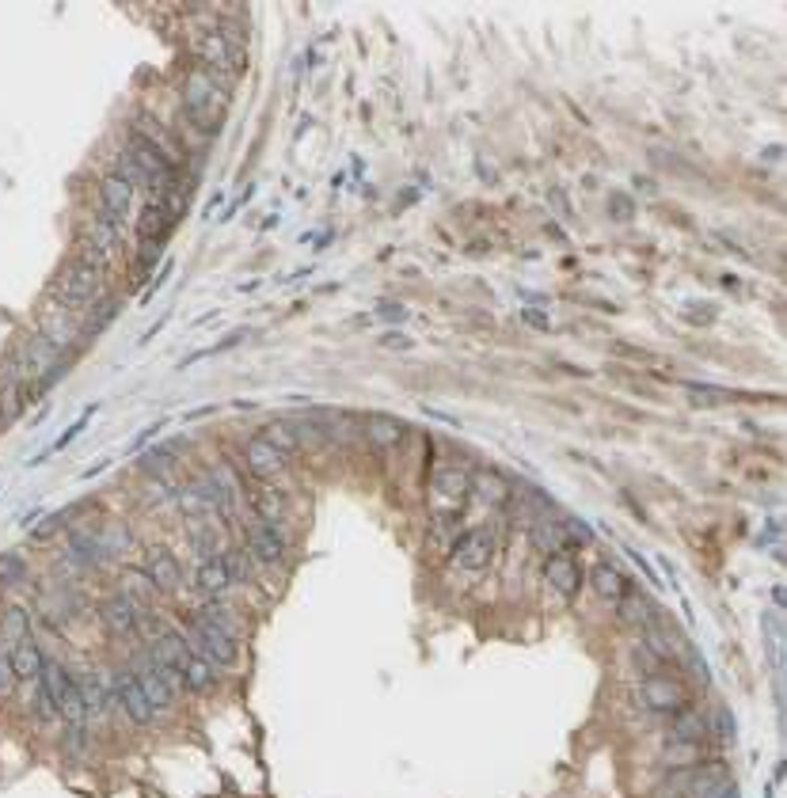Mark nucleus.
<instances>
[{"label":"nucleus","instance_id":"49530a36","mask_svg":"<svg viewBox=\"0 0 787 798\" xmlns=\"http://www.w3.org/2000/svg\"><path fill=\"white\" fill-rule=\"evenodd\" d=\"M521 316H525V320L533 323V327H548V320H544V316H537V312H533V308H525V312H521Z\"/></svg>","mask_w":787,"mask_h":798},{"label":"nucleus","instance_id":"b1692460","mask_svg":"<svg viewBox=\"0 0 787 798\" xmlns=\"http://www.w3.org/2000/svg\"><path fill=\"white\" fill-rule=\"evenodd\" d=\"M365 437L373 449H396L404 441V422L392 415H369L365 422Z\"/></svg>","mask_w":787,"mask_h":798},{"label":"nucleus","instance_id":"bb28decb","mask_svg":"<svg viewBox=\"0 0 787 798\" xmlns=\"http://www.w3.org/2000/svg\"><path fill=\"white\" fill-rule=\"evenodd\" d=\"M662 764L673 768V772H689L696 764H704V745H696V741H670L666 753H662Z\"/></svg>","mask_w":787,"mask_h":798},{"label":"nucleus","instance_id":"f3484780","mask_svg":"<svg viewBox=\"0 0 787 798\" xmlns=\"http://www.w3.org/2000/svg\"><path fill=\"white\" fill-rule=\"evenodd\" d=\"M99 616H103V627H107L111 635H130V631H137V605L126 597V593H118V597H111V601H103Z\"/></svg>","mask_w":787,"mask_h":798},{"label":"nucleus","instance_id":"ddd939ff","mask_svg":"<svg viewBox=\"0 0 787 798\" xmlns=\"http://www.w3.org/2000/svg\"><path fill=\"white\" fill-rule=\"evenodd\" d=\"M244 468H248V472L255 475L259 483H267L270 475H278L282 468H286V456L278 453L267 437L259 434V437H251L248 445H244Z\"/></svg>","mask_w":787,"mask_h":798},{"label":"nucleus","instance_id":"c9c22d12","mask_svg":"<svg viewBox=\"0 0 787 798\" xmlns=\"http://www.w3.org/2000/svg\"><path fill=\"white\" fill-rule=\"evenodd\" d=\"M221 563H225V570H229L232 582H248L251 578V559L244 548H229L225 555H221Z\"/></svg>","mask_w":787,"mask_h":798},{"label":"nucleus","instance_id":"aec40b11","mask_svg":"<svg viewBox=\"0 0 787 798\" xmlns=\"http://www.w3.org/2000/svg\"><path fill=\"white\" fill-rule=\"evenodd\" d=\"M194 582H198V593H202L206 601H221L232 586L229 570H225L221 559H202V567H198V574H194Z\"/></svg>","mask_w":787,"mask_h":798},{"label":"nucleus","instance_id":"4468645a","mask_svg":"<svg viewBox=\"0 0 787 798\" xmlns=\"http://www.w3.org/2000/svg\"><path fill=\"white\" fill-rule=\"evenodd\" d=\"M141 570L153 578V586L160 593H175L179 582H183V570L175 563V555L168 548H149L145 551V559H141Z\"/></svg>","mask_w":787,"mask_h":798},{"label":"nucleus","instance_id":"2f4dec72","mask_svg":"<svg viewBox=\"0 0 787 798\" xmlns=\"http://www.w3.org/2000/svg\"><path fill=\"white\" fill-rule=\"evenodd\" d=\"M616 608H620V620L632 627H643L647 620H651V608H647V601L635 593V589H628L620 601H616Z\"/></svg>","mask_w":787,"mask_h":798},{"label":"nucleus","instance_id":"7c9ffc66","mask_svg":"<svg viewBox=\"0 0 787 798\" xmlns=\"http://www.w3.org/2000/svg\"><path fill=\"white\" fill-rule=\"evenodd\" d=\"M263 437H267L270 445H274V449H278V453L286 456H293L297 453V449H301V441H297V434H293V426H289L286 418H278V422H270L267 430H263Z\"/></svg>","mask_w":787,"mask_h":798},{"label":"nucleus","instance_id":"6e6552de","mask_svg":"<svg viewBox=\"0 0 787 798\" xmlns=\"http://www.w3.org/2000/svg\"><path fill=\"white\" fill-rule=\"evenodd\" d=\"M495 555V532L487 525H476V529L461 532L449 548V563L461 570H483Z\"/></svg>","mask_w":787,"mask_h":798},{"label":"nucleus","instance_id":"58836bf2","mask_svg":"<svg viewBox=\"0 0 787 798\" xmlns=\"http://www.w3.org/2000/svg\"><path fill=\"white\" fill-rule=\"evenodd\" d=\"M711 738L719 741H734V722H730V711L727 707H715V715H711Z\"/></svg>","mask_w":787,"mask_h":798},{"label":"nucleus","instance_id":"79ce46f5","mask_svg":"<svg viewBox=\"0 0 787 798\" xmlns=\"http://www.w3.org/2000/svg\"><path fill=\"white\" fill-rule=\"evenodd\" d=\"M20 574H23V563L16 555H4V559H0V578H4V582H16Z\"/></svg>","mask_w":787,"mask_h":798},{"label":"nucleus","instance_id":"f704fd0d","mask_svg":"<svg viewBox=\"0 0 787 798\" xmlns=\"http://www.w3.org/2000/svg\"><path fill=\"white\" fill-rule=\"evenodd\" d=\"M99 540H103V551H107V559H111V555H122V551L134 544V540H130V532H126V525H118V521L103 525V529H99Z\"/></svg>","mask_w":787,"mask_h":798},{"label":"nucleus","instance_id":"473e14b6","mask_svg":"<svg viewBox=\"0 0 787 798\" xmlns=\"http://www.w3.org/2000/svg\"><path fill=\"white\" fill-rule=\"evenodd\" d=\"M194 616H202L206 624L221 627V631H229V635H236V639H240V627H236V620H232V608L225 605V601H206V605L198 608Z\"/></svg>","mask_w":787,"mask_h":798},{"label":"nucleus","instance_id":"4be33fe9","mask_svg":"<svg viewBox=\"0 0 787 798\" xmlns=\"http://www.w3.org/2000/svg\"><path fill=\"white\" fill-rule=\"evenodd\" d=\"M8 658H12V669H16V677L20 681H39L42 677V665H46V658H42V646L27 635L23 643H16L12 650H8Z\"/></svg>","mask_w":787,"mask_h":798},{"label":"nucleus","instance_id":"412c9836","mask_svg":"<svg viewBox=\"0 0 787 798\" xmlns=\"http://www.w3.org/2000/svg\"><path fill=\"white\" fill-rule=\"evenodd\" d=\"M673 741H696V745H708L711 738V722L704 711H696V707H685V711H677L673 715Z\"/></svg>","mask_w":787,"mask_h":798},{"label":"nucleus","instance_id":"4c0bfd02","mask_svg":"<svg viewBox=\"0 0 787 798\" xmlns=\"http://www.w3.org/2000/svg\"><path fill=\"white\" fill-rule=\"evenodd\" d=\"M689 396L696 407H719V403H727L730 392L723 388H704V384H689Z\"/></svg>","mask_w":787,"mask_h":798},{"label":"nucleus","instance_id":"c756f323","mask_svg":"<svg viewBox=\"0 0 787 798\" xmlns=\"http://www.w3.org/2000/svg\"><path fill=\"white\" fill-rule=\"evenodd\" d=\"M77 688H80L84 707H88V715H103V711H107V684L99 681L96 673H88L84 681H77Z\"/></svg>","mask_w":787,"mask_h":798},{"label":"nucleus","instance_id":"20e7f679","mask_svg":"<svg viewBox=\"0 0 787 798\" xmlns=\"http://www.w3.org/2000/svg\"><path fill=\"white\" fill-rule=\"evenodd\" d=\"M468 494H472V475L464 472L461 464H442L434 472V517H438V529L453 525L461 517Z\"/></svg>","mask_w":787,"mask_h":798},{"label":"nucleus","instance_id":"f257e3e1","mask_svg":"<svg viewBox=\"0 0 787 798\" xmlns=\"http://www.w3.org/2000/svg\"><path fill=\"white\" fill-rule=\"evenodd\" d=\"M229 103V84L210 76L206 69H191L183 80V111L202 133H213L221 126V114Z\"/></svg>","mask_w":787,"mask_h":798},{"label":"nucleus","instance_id":"1a4fd4ad","mask_svg":"<svg viewBox=\"0 0 787 798\" xmlns=\"http://www.w3.org/2000/svg\"><path fill=\"white\" fill-rule=\"evenodd\" d=\"M130 209H134V187L122 175L107 171L103 183H99V217L111 221L115 228H122L126 217H130Z\"/></svg>","mask_w":787,"mask_h":798},{"label":"nucleus","instance_id":"ea45409f","mask_svg":"<svg viewBox=\"0 0 787 798\" xmlns=\"http://www.w3.org/2000/svg\"><path fill=\"white\" fill-rule=\"evenodd\" d=\"M92 415H96V407H88V411H84V415H80L77 422H73V426H69V430H65V434H61L58 441H54V445H50V449H46L42 456H50V453H58V449H65V445H69V441H73V437H77L80 430H84V422H88ZM42 456H39V460H42ZM39 460H35V464H39Z\"/></svg>","mask_w":787,"mask_h":798},{"label":"nucleus","instance_id":"2eb2a0df","mask_svg":"<svg viewBox=\"0 0 787 798\" xmlns=\"http://www.w3.org/2000/svg\"><path fill=\"white\" fill-rule=\"evenodd\" d=\"M544 582L556 589L559 597H575L578 589H582V570H578V563L567 551H556L544 563Z\"/></svg>","mask_w":787,"mask_h":798},{"label":"nucleus","instance_id":"a18cd8bd","mask_svg":"<svg viewBox=\"0 0 787 798\" xmlns=\"http://www.w3.org/2000/svg\"><path fill=\"white\" fill-rule=\"evenodd\" d=\"M172 270H175V263H164V270H160V274H156L153 293H156V289H164V282H168V278H172Z\"/></svg>","mask_w":787,"mask_h":798},{"label":"nucleus","instance_id":"5701e85b","mask_svg":"<svg viewBox=\"0 0 787 798\" xmlns=\"http://www.w3.org/2000/svg\"><path fill=\"white\" fill-rule=\"evenodd\" d=\"M175 669H179V677H183V684H187L191 692H210L213 684H217V665H210L202 654H194V650L175 665Z\"/></svg>","mask_w":787,"mask_h":798},{"label":"nucleus","instance_id":"cd10ccee","mask_svg":"<svg viewBox=\"0 0 787 798\" xmlns=\"http://www.w3.org/2000/svg\"><path fill=\"white\" fill-rule=\"evenodd\" d=\"M27 635H31V616H27L23 608H8V612L0 616V643L12 650V646L23 643Z\"/></svg>","mask_w":787,"mask_h":798},{"label":"nucleus","instance_id":"9b49d317","mask_svg":"<svg viewBox=\"0 0 787 798\" xmlns=\"http://www.w3.org/2000/svg\"><path fill=\"white\" fill-rule=\"evenodd\" d=\"M115 700H118V707H122V715L134 722V726H153L156 707L145 700V692H141V684H137V677L130 669L115 677Z\"/></svg>","mask_w":787,"mask_h":798},{"label":"nucleus","instance_id":"9d476101","mask_svg":"<svg viewBox=\"0 0 787 798\" xmlns=\"http://www.w3.org/2000/svg\"><path fill=\"white\" fill-rule=\"evenodd\" d=\"M39 335L54 350H69L73 342L80 339V323H77V312H69V308H61V304H46V312H42V320H39Z\"/></svg>","mask_w":787,"mask_h":798},{"label":"nucleus","instance_id":"39448f33","mask_svg":"<svg viewBox=\"0 0 787 798\" xmlns=\"http://www.w3.org/2000/svg\"><path fill=\"white\" fill-rule=\"evenodd\" d=\"M42 688H46V696L54 703V711H58L61 719L69 722V726H84L88 722V707L80 700V688L73 681V673L65 669L61 662H46L42 665Z\"/></svg>","mask_w":787,"mask_h":798},{"label":"nucleus","instance_id":"393cba45","mask_svg":"<svg viewBox=\"0 0 787 798\" xmlns=\"http://www.w3.org/2000/svg\"><path fill=\"white\" fill-rule=\"evenodd\" d=\"M590 586H594V593L601 597V601H620V597L628 593L624 574H620L616 567H609V563H597V567L590 570Z\"/></svg>","mask_w":787,"mask_h":798},{"label":"nucleus","instance_id":"0eeeda50","mask_svg":"<svg viewBox=\"0 0 787 798\" xmlns=\"http://www.w3.org/2000/svg\"><path fill=\"white\" fill-rule=\"evenodd\" d=\"M639 700L647 711L654 715H677V711H685L689 707V692H685V684L670 677V673H647L643 684H639Z\"/></svg>","mask_w":787,"mask_h":798},{"label":"nucleus","instance_id":"a211bd4d","mask_svg":"<svg viewBox=\"0 0 787 798\" xmlns=\"http://www.w3.org/2000/svg\"><path fill=\"white\" fill-rule=\"evenodd\" d=\"M251 513H255V521L282 525V517H286V491H278V487H270V483H259V487L251 491Z\"/></svg>","mask_w":787,"mask_h":798},{"label":"nucleus","instance_id":"72a5a7b5","mask_svg":"<svg viewBox=\"0 0 787 798\" xmlns=\"http://www.w3.org/2000/svg\"><path fill=\"white\" fill-rule=\"evenodd\" d=\"M141 468L149 475H156V479H168L175 468V449L172 445H164V449H153V453L141 456Z\"/></svg>","mask_w":787,"mask_h":798},{"label":"nucleus","instance_id":"f8f14e48","mask_svg":"<svg viewBox=\"0 0 787 798\" xmlns=\"http://www.w3.org/2000/svg\"><path fill=\"white\" fill-rule=\"evenodd\" d=\"M286 536L278 532V525H267V521H255V525H248V555H255L259 563H267V567H274V563H282L286 559Z\"/></svg>","mask_w":787,"mask_h":798},{"label":"nucleus","instance_id":"6ab92c4d","mask_svg":"<svg viewBox=\"0 0 787 798\" xmlns=\"http://www.w3.org/2000/svg\"><path fill=\"white\" fill-rule=\"evenodd\" d=\"M80 240H88V244L96 247V251H103L111 263L118 259V251H122V228H115L111 221H103V217H92L88 225H84V232H80Z\"/></svg>","mask_w":787,"mask_h":798},{"label":"nucleus","instance_id":"a19ab883","mask_svg":"<svg viewBox=\"0 0 787 798\" xmlns=\"http://www.w3.org/2000/svg\"><path fill=\"white\" fill-rule=\"evenodd\" d=\"M16 681H20V677H16V669H12V658L0 650V700H4V696H12Z\"/></svg>","mask_w":787,"mask_h":798},{"label":"nucleus","instance_id":"c85d7f7f","mask_svg":"<svg viewBox=\"0 0 787 798\" xmlns=\"http://www.w3.org/2000/svg\"><path fill=\"white\" fill-rule=\"evenodd\" d=\"M122 586H126L122 593H126V597H130V601H134L137 608L149 605L156 593H160V589L153 586V578H149L145 570H126V574H122Z\"/></svg>","mask_w":787,"mask_h":798},{"label":"nucleus","instance_id":"e433bc0d","mask_svg":"<svg viewBox=\"0 0 787 798\" xmlns=\"http://www.w3.org/2000/svg\"><path fill=\"white\" fill-rule=\"evenodd\" d=\"M191 548L206 559H217V529H202V525H191Z\"/></svg>","mask_w":787,"mask_h":798},{"label":"nucleus","instance_id":"c03bdc74","mask_svg":"<svg viewBox=\"0 0 787 798\" xmlns=\"http://www.w3.org/2000/svg\"><path fill=\"white\" fill-rule=\"evenodd\" d=\"M381 316H384V320H404L407 308H404V304H381Z\"/></svg>","mask_w":787,"mask_h":798},{"label":"nucleus","instance_id":"423d86ee","mask_svg":"<svg viewBox=\"0 0 787 798\" xmlns=\"http://www.w3.org/2000/svg\"><path fill=\"white\" fill-rule=\"evenodd\" d=\"M183 635H187V643H191L194 654H202V658L210 665H217V669H229V665H236V658H240V639L229 635V631H221V627L206 624L202 616H191Z\"/></svg>","mask_w":787,"mask_h":798},{"label":"nucleus","instance_id":"7ed1b4c3","mask_svg":"<svg viewBox=\"0 0 787 798\" xmlns=\"http://www.w3.org/2000/svg\"><path fill=\"white\" fill-rule=\"evenodd\" d=\"M126 156L137 164L141 171V179H145V190H153V198H164V194H172L179 190V179H175V164L164 156V152L156 149L153 141H145L141 133H126Z\"/></svg>","mask_w":787,"mask_h":798},{"label":"nucleus","instance_id":"f03ea898","mask_svg":"<svg viewBox=\"0 0 787 798\" xmlns=\"http://www.w3.org/2000/svg\"><path fill=\"white\" fill-rule=\"evenodd\" d=\"M99 293H103V274L80 266L77 259H69V263L61 266L54 285H50V301L61 304V308H69V312L92 308V304L99 301Z\"/></svg>","mask_w":787,"mask_h":798},{"label":"nucleus","instance_id":"dca6fc26","mask_svg":"<svg viewBox=\"0 0 787 798\" xmlns=\"http://www.w3.org/2000/svg\"><path fill=\"white\" fill-rule=\"evenodd\" d=\"M172 213L168 206L153 198V202H145L141 209V221H137V236H141V244H164V236H168V228H172Z\"/></svg>","mask_w":787,"mask_h":798},{"label":"nucleus","instance_id":"a878e982","mask_svg":"<svg viewBox=\"0 0 787 798\" xmlns=\"http://www.w3.org/2000/svg\"><path fill=\"white\" fill-rule=\"evenodd\" d=\"M472 494H480V502H487V506H506L510 502V483L499 472L483 468V472L472 475Z\"/></svg>","mask_w":787,"mask_h":798},{"label":"nucleus","instance_id":"de8ad7c7","mask_svg":"<svg viewBox=\"0 0 787 798\" xmlns=\"http://www.w3.org/2000/svg\"><path fill=\"white\" fill-rule=\"evenodd\" d=\"M384 346H411V339H404V335H384Z\"/></svg>","mask_w":787,"mask_h":798},{"label":"nucleus","instance_id":"37998d69","mask_svg":"<svg viewBox=\"0 0 787 798\" xmlns=\"http://www.w3.org/2000/svg\"><path fill=\"white\" fill-rule=\"evenodd\" d=\"M609 209H613V213H616V217H620V221H632V202H628L624 194H616L613 202H609Z\"/></svg>","mask_w":787,"mask_h":798}]
</instances>
